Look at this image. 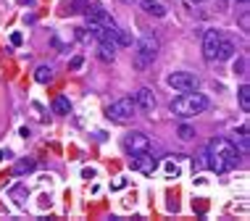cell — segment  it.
<instances>
[{
  "mask_svg": "<svg viewBox=\"0 0 250 221\" xmlns=\"http://www.w3.org/2000/svg\"><path fill=\"white\" fill-rule=\"evenodd\" d=\"M116 45H119V48H129V45H132V37L126 35L124 29H119V40H116Z\"/></svg>",
  "mask_w": 250,
  "mask_h": 221,
  "instance_id": "obj_22",
  "label": "cell"
},
{
  "mask_svg": "<svg viewBox=\"0 0 250 221\" xmlns=\"http://www.w3.org/2000/svg\"><path fill=\"white\" fill-rule=\"evenodd\" d=\"M140 8H143L145 14L156 16V18H163V16H166V8L158 3V0H140Z\"/></svg>",
  "mask_w": 250,
  "mask_h": 221,
  "instance_id": "obj_13",
  "label": "cell"
},
{
  "mask_svg": "<svg viewBox=\"0 0 250 221\" xmlns=\"http://www.w3.org/2000/svg\"><path fill=\"white\" fill-rule=\"evenodd\" d=\"M158 50H161V42H158L156 35L145 32L137 42H134V69L137 71H145L153 61L158 58Z\"/></svg>",
  "mask_w": 250,
  "mask_h": 221,
  "instance_id": "obj_2",
  "label": "cell"
},
{
  "mask_svg": "<svg viewBox=\"0 0 250 221\" xmlns=\"http://www.w3.org/2000/svg\"><path fill=\"white\" fill-rule=\"evenodd\" d=\"M134 106H137V110H143V113H153L156 106H158L153 90L150 87H140L137 92H134Z\"/></svg>",
  "mask_w": 250,
  "mask_h": 221,
  "instance_id": "obj_8",
  "label": "cell"
},
{
  "mask_svg": "<svg viewBox=\"0 0 250 221\" xmlns=\"http://www.w3.org/2000/svg\"><path fill=\"white\" fill-rule=\"evenodd\" d=\"M195 3H206V0H195Z\"/></svg>",
  "mask_w": 250,
  "mask_h": 221,
  "instance_id": "obj_31",
  "label": "cell"
},
{
  "mask_svg": "<svg viewBox=\"0 0 250 221\" xmlns=\"http://www.w3.org/2000/svg\"><path fill=\"white\" fill-rule=\"evenodd\" d=\"M121 3H134V0H121Z\"/></svg>",
  "mask_w": 250,
  "mask_h": 221,
  "instance_id": "obj_29",
  "label": "cell"
},
{
  "mask_svg": "<svg viewBox=\"0 0 250 221\" xmlns=\"http://www.w3.org/2000/svg\"><path fill=\"white\" fill-rule=\"evenodd\" d=\"M106 116L116 124H132L134 116H137V106H134V97H119L116 103H111L106 110Z\"/></svg>",
  "mask_w": 250,
  "mask_h": 221,
  "instance_id": "obj_4",
  "label": "cell"
},
{
  "mask_svg": "<svg viewBox=\"0 0 250 221\" xmlns=\"http://www.w3.org/2000/svg\"><path fill=\"white\" fill-rule=\"evenodd\" d=\"M206 150H208V153H214L216 158H221L224 164L229 166V171L240 166V150L234 147V142H232V140H227V137H214V140H208Z\"/></svg>",
  "mask_w": 250,
  "mask_h": 221,
  "instance_id": "obj_3",
  "label": "cell"
},
{
  "mask_svg": "<svg viewBox=\"0 0 250 221\" xmlns=\"http://www.w3.org/2000/svg\"><path fill=\"white\" fill-rule=\"evenodd\" d=\"M24 195H29V192H27V187H24V184H16V187H11V198H14L16 203H24Z\"/></svg>",
  "mask_w": 250,
  "mask_h": 221,
  "instance_id": "obj_20",
  "label": "cell"
},
{
  "mask_svg": "<svg viewBox=\"0 0 250 221\" xmlns=\"http://www.w3.org/2000/svg\"><path fill=\"white\" fill-rule=\"evenodd\" d=\"M82 63H85V58H82V55H74L69 66H71V69H82Z\"/></svg>",
  "mask_w": 250,
  "mask_h": 221,
  "instance_id": "obj_25",
  "label": "cell"
},
{
  "mask_svg": "<svg viewBox=\"0 0 250 221\" xmlns=\"http://www.w3.org/2000/svg\"><path fill=\"white\" fill-rule=\"evenodd\" d=\"M171 113L179 116V119H192V116L203 113V110L211 108V100L203 92H179L174 100H171Z\"/></svg>",
  "mask_w": 250,
  "mask_h": 221,
  "instance_id": "obj_1",
  "label": "cell"
},
{
  "mask_svg": "<svg viewBox=\"0 0 250 221\" xmlns=\"http://www.w3.org/2000/svg\"><path fill=\"white\" fill-rule=\"evenodd\" d=\"M237 97H240L242 110H250V87H248V84H242V87L237 90Z\"/></svg>",
  "mask_w": 250,
  "mask_h": 221,
  "instance_id": "obj_18",
  "label": "cell"
},
{
  "mask_svg": "<svg viewBox=\"0 0 250 221\" xmlns=\"http://www.w3.org/2000/svg\"><path fill=\"white\" fill-rule=\"evenodd\" d=\"M177 134H179V140H184V142L195 140V129H192L190 124H179V129H177Z\"/></svg>",
  "mask_w": 250,
  "mask_h": 221,
  "instance_id": "obj_19",
  "label": "cell"
},
{
  "mask_svg": "<svg viewBox=\"0 0 250 221\" xmlns=\"http://www.w3.org/2000/svg\"><path fill=\"white\" fill-rule=\"evenodd\" d=\"M21 3H29V5H32V3H35V0H21Z\"/></svg>",
  "mask_w": 250,
  "mask_h": 221,
  "instance_id": "obj_28",
  "label": "cell"
},
{
  "mask_svg": "<svg viewBox=\"0 0 250 221\" xmlns=\"http://www.w3.org/2000/svg\"><path fill=\"white\" fill-rule=\"evenodd\" d=\"M85 18H87V24H113V18L111 14H108L106 8H100V5H85Z\"/></svg>",
  "mask_w": 250,
  "mask_h": 221,
  "instance_id": "obj_10",
  "label": "cell"
},
{
  "mask_svg": "<svg viewBox=\"0 0 250 221\" xmlns=\"http://www.w3.org/2000/svg\"><path fill=\"white\" fill-rule=\"evenodd\" d=\"M129 166H132V171H140V174H145V177H153V171L158 168V158L153 155V150L137 153V155H129Z\"/></svg>",
  "mask_w": 250,
  "mask_h": 221,
  "instance_id": "obj_7",
  "label": "cell"
},
{
  "mask_svg": "<svg viewBox=\"0 0 250 221\" xmlns=\"http://www.w3.org/2000/svg\"><path fill=\"white\" fill-rule=\"evenodd\" d=\"M221 42V32L219 29H208L203 35V58L206 61H216V48Z\"/></svg>",
  "mask_w": 250,
  "mask_h": 221,
  "instance_id": "obj_9",
  "label": "cell"
},
{
  "mask_svg": "<svg viewBox=\"0 0 250 221\" xmlns=\"http://www.w3.org/2000/svg\"><path fill=\"white\" fill-rule=\"evenodd\" d=\"M21 42H24L21 32H14V35H11V45H16V48H18V45H21Z\"/></svg>",
  "mask_w": 250,
  "mask_h": 221,
  "instance_id": "obj_26",
  "label": "cell"
},
{
  "mask_svg": "<svg viewBox=\"0 0 250 221\" xmlns=\"http://www.w3.org/2000/svg\"><path fill=\"white\" fill-rule=\"evenodd\" d=\"M166 84L174 92H195V90H200V79L192 71H174V74L166 76Z\"/></svg>",
  "mask_w": 250,
  "mask_h": 221,
  "instance_id": "obj_5",
  "label": "cell"
},
{
  "mask_svg": "<svg viewBox=\"0 0 250 221\" xmlns=\"http://www.w3.org/2000/svg\"><path fill=\"white\" fill-rule=\"evenodd\" d=\"M8 155H11V150H0V161H3V158H8Z\"/></svg>",
  "mask_w": 250,
  "mask_h": 221,
  "instance_id": "obj_27",
  "label": "cell"
},
{
  "mask_svg": "<svg viewBox=\"0 0 250 221\" xmlns=\"http://www.w3.org/2000/svg\"><path fill=\"white\" fill-rule=\"evenodd\" d=\"M234 53H237V45L221 35V42H219V48H216V61H232Z\"/></svg>",
  "mask_w": 250,
  "mask_h": 221,
  "instance_id": "obj_11",
  "label": "cell"
},
{
  "mask_svg": "<svg viewBox=\"0 0 250 221\" xmlns=\"http://www.w3.org/2000/svg\"><path fill=\"white\" fill-rule=\"evenodd\" d=\"M232 142H234V147H237L240 153H248V150H250V134H248V124H242L240 129H237Z\"/></svg>",
  "mask_w": 250,
  "mask_h": 221,
  "instance_id": "obj_12",
  "label": "cell"
},
{
  "mask_svg": "<svg viewBox=\"0 0 250 221\" xmlns=\"http://www.w3.org/2000/svg\"><path fill=\"white\" fill-rule=\"evenodd\" d=\"M237 3H248V0H237Z\"/></svg>",
  "mask_w": 250,
  "mask_h": 221,
  "instance_id": "obj_30",
  "label": "cell"
},
{
  "mask_svg": "<svg viewBox=\"0 0 250 221\" xmlns=\"http://www.w3.org/2000/svg\"><path fill=\"white\" fill-rule=\"evenodd\" d=\"M163 168L171 174V177H179V166L174 164V161H166V164H163Z\"/></svg>",
  "mask_w": 250,
  "mask_h": 221,
  "instance_id": "obj_23",
  "label": "cell"
},
{
  "mask_svg": "<svg viewBox=\"0 0 250 221\" xmlns=\"http://www.w3.org/2000/svg\"><path fill=\"white\" fill-rule=\"evenodd\" d=\"M98 58H100V61H106V63H113V58H116V45L100 42L98 45Z\"/></svg>",
  "mask_w": 250,
  "mask_h": 221,
  "instance_id": "obj_15",
  "label": "cell"
},
{
  "mask_svg": "<svg viewBox=\"0 0 250 221\" xmlns=\"http://www.w3.org/2000/svg\"><path fill=\"white\" fill-rule=\"evenodd\" d=\"M69 110H71V103H69V97H66V95H58V97L53 100V113H55V116H66Z\"/></svg>",
  "mask_w": 250,
  "mask_h": 221,
  "instance_id": "obj_16",
  "label": "cell"
},
{
  "mask_svg": "<svg viewBox=\"0 0 250 221\" xmlns=\"http://www.w3.org/2000/svg\"><path fill=\"white\" fill-rule=\"evenodd\" d=\"M37 168V161L35 158H21V161H16V166H14V177H27V174H32Z\"/></svg>",
  "mask_w": 250,
  "mask_h": 221,
  "instance_id": "obj_14",
  "label": "cell"
},
{
  "mask_svg": "<svg viewBox=\"0 0 250 221\" xmlns=\"http://www.w3.org/2000/svg\"><path fill=\"white\" fill-rule=\"evenodd\" d=\"M234 74H240V76L248 74V58H237L234 61Z\"/></svg>",
  "mask_w": 250,
  "mask_h": 221,
  "instance_id": "obj_21",
  "label": "cell"
},
{
  "mask_svg": "<svg viewBox=\"0 0 250 221\" xmlns=\"http://www.w3.org/2000/svg\"><path fill=\"white\" fill-rule=\"evenodd\" d=\"M53 69H50V66H37V71H35V79L37 82H40V84H50V82H53Z\"/></svg>",
  "mask_w": 250,
  "mask_h": 221,
  "instance_id": "obj_17",
  "label": "cell"
},
{
  "mask_svg": "<svg viewBox=\"0 0 250 221\" xmlns=\"http://www.w3.org/2000/svg\"><path fill=\"white\" fill-rule=\"evenodd\" d=\"M121 145H124V150L129 153V155H137V153L153 150V142H150V137H147L145 132H129V134H124Z\"/></svg>",
  "mask_w": 250,
  "mask_h": 221,
  "instance_id": "obj_6",
  "label": "cell"
},
{
  "mask_svg": "<svg viewBox=\"0 0 250 221\" xmlns=\"http://www.w3.org/2000/svg\"><path fill=\"white\" fill-rule=\"evenodd\" d=\"M240 27L245 29V32H248V27H250V14H248V11H242V16H240Z\"/></svg>",
  "mask_w": 250,
  "mask_h": 221,
  "instance_id": "obj_24",
  "label": "cell"
}]
</instances>
